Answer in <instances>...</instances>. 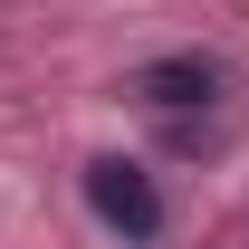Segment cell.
Segmentation results:
<instances>
[{
    "label": "cell",
    "mask_w": 249,
    "mask_h": 249,
    "mask_svg": "<svg viewBox=\"0 0 249 249\" xmlns=\"http://www.w3.org/2000/svg\"><path fill=\"white\" fill-rule=\"evenodd\" d=\"M87 211L106 220L124 249H154V240H163V192H154L144 163H124V154H96V163H87Z\"/></svg>",
    "instance_id": "1"
},
{
    "label": "cell",
    "mask_w": 249,
    "mask_h": 249,
    "mask_svg": "<svg viewBox=\"0 0 249 249\" xmlns=\"http://www.w3.org/2000/svg\"><path fill=\"white\" fill-rule=\"evenodd\" d=\"M134 96L144 106H211L220 96V58H154L134 77Z\"/></svg>",
    "instance_id": "2"
}]
</instances>
